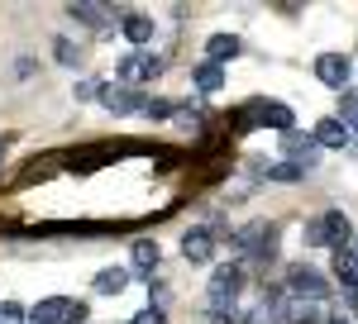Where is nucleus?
Instances as JSON below:
<instances>
[{"mask_svg":"<svg viewBox=\"0 0 358 324\" xmlns=\"http://www.w3.org/2000/svg\"><path fill=\"white\" fill-rule=\"evenodd\" d=\"M349 215L344 210H325L320 219H306V229H301V239L306 248H334V253H344L349 248Z\"/></svg>","mask_w":358,"mask_h":324,"instance_id":"f257e3e1","label":"nucleus"},{"mask_svg":"<svg viewBox=\"0 0 358 324\" xmlns=\"http://www.w3.org/2000/svg\"><path fill=\"white\" fill-rule=\"evenodd\" d=\"M292 124H296V115L287 101H248L244 119H239V129H282V134H292Z\"/></svg>","mask_w":358,"mask_h":324,"instance_id":"f03ea898","label":"nucleus"},{"mask_svg":"<svg viewBox=\"0 0 358 324\" xmlns=\"http://www.w3.org/2000/svg\"><path fill=\"white\" fill-rule=\"evenodd\" d=\"M239 291H244V267H239V263H229V267H215L206 300H210V310L220 315V310H229V305H239Z\"/></svg>","mask_w":358,"mask_h":324,"instance_id":"7ed1b4c3","label":"nucleus"},{"mask_svg":"<svg viewBox=\"0 0 358 324\" xmlns=\"http://www.w3.org/2000/svg\"><path fill=\"white\" fill-rule=\"evenodd\" d=\"M34 324H86V305L67 296H43L34 305Z\"/></svg>","mask_w":358,"mask_h":324,"instance_id":"20e7f679","label":"nucleus"},{"mask_svg":"<svg viewBox=\"0 0 358 324\" xmlns=\"http://www.w3.org/2000/svg\"><path fill=\"white\" fill-rule=\"evenodd\" d=\"M234 243H239V253H253L268 263V258H277V224H244Z\"/></svg>","mask_w":358,"mask_h":324,"instance_id":"39448f33","label":"nucleus"},{"mask_svg":"<svg viewBox=\"0 0 358 324\" xmlns=\"http://www.w3.org/2000/svg\"><path fill=\"white\" fill-rule=\"evenodd\" d=\"M315 77L325 81L330 91L344 96V86H349V77H354V62H349V53H320L315 57Z\"/></svg>","mask_w":358,"mask_h":324,"instance_id":"423d86ee","label":"nucleus"},{"mask_svg":"<svg viewBox=\"0 0 358 324\" xmlns=\"http://www.w3.org/2000/svg\"><path fill=\"white\" fill-rule=\"evenodd\" d=\"M287 286H292V300H325V277L315 267H292V277H287Z\"/></svg>","mask_w":358,"mask_h":324,"instance_id":"0eeeda50","label":"nucleus"},{"mask_svg":"<svg viewBox=\"0 0 358 324\" xmlns=\"http://www.w3.org/2000/svg\"><path fill=\"white\" fill-rule=\"evenodd\" d=\"M101 105L110 110V115H143L148 101H143L138 91H129V86H106V91H101Z\"/></svg>","mask_w":358,"mask_h":324,"instance_id":"6e6552de","label":"nucleus"},{"mask_svg":"<svg viewBox=\"0 0 358 324\" xmlns=\"http://www.w3.org/2000/svg\"><path fill=\"white\" fill-rule=\"evenodd\" d=\"M182 258H187L192 267L210 263V258H215V234H210V229H187V234H182Z\"/></svg>","mask_w":358,"mask_h":324,"instance_id":"1a4fd4ad","label":"nucleus"},{"mask_svg":"<svg viewBox=\"0 0 358 324\" xmlns=\"http://www.w3.org/2000/svg\"><path fill=\"white\" fill-rule=\"evenodd\" d=\"M158 72H163V57H153V53H129L120 62V81H129V86L158 77Z\"/></svg>","mask_w":358,"mask_h":324,"instance_id":"9d476101","label":"nucleus"},{"mask_svg":"<svg viewBox=\"0 0 358 324\" xmlns=\"http://www.w3.org/2000/svg\"><path fill=\"white\" fill-rule=\"evenodd\" d=\"M315 148H320V143H315L310 134H296V129H292V134H282V153L296 162L301 172H306V167H315V158H320Z\"/></svg>","mask_w":358,"mask_h":324,"instance_id":"9b49d317","label":"nucleus"},{"mask_svg":"<svg viewBox=\"0 0 358 324\" xmlns=\"http://www.w3.org/2000/svg\"><path fill=\"white\" fill-rule=\"evenodd\" d=\"M282 320L287 324H330L325 320V300H287Z\"/></svg>","mask_w":358,"mask_h":324,"instance_id":"f8f14e48","label":"nucleus"},{"mask_svg":"<svg viewBox=\"0 0 358 324\" xmlns=\"http://www.w3.org/2000/svg\"><path fill=\"white\" fill-rule=\"evenodd\" d=\"M244 53V38H234V34H215L210 43H206V62H215V67H224L229 57Z\"/></svg>","mask_w":358,"mask_h":324,"instance_id":"ddd939ff","label":"nucleus"},{"mask_svg":"<svg viewBox=\"0 0 358 324\" xmlns=\"http://www.w3.org/2000/svg\"><path fill=\"white\" fill-rule=\"evenodd\" d=\"M334 277L344 281V291H358V253H354V248L334 253Z\"/></svg>","mask_w":358,"mask_h":324,"instance_id":"4468645a","label":"nucleus"},{"mask_svg":"<svg viewBox=\"0 0 358 324\" xmlns=\"http://www.w3.org/2000/svg\"><path fill=\"white\" fill-rule=\"evenodd\" d=\"M315 143H320V148H344V143H349V129H344V124H339V119H320V124H315Z\"/></svg>","mask_w":358,"mask_h":324,"instance_id":"2eb2a0df","label":"nucleus"},{"mask_svg":"<svg viewBox=\"0 0 358 324\" xmlns=\"http://www.w3.org/2000/svg\"><path fill=\"white\" fill-rule=\"evenodd\" d=\"M129 258H134V267L143 272V277H153V267H158L163 253H158V243H153V239H138L134 248H129Z\"/></svg>","mask_w":358,"mask_h":324,"instance_id":"dca6fc26","label":"nucleus"},{"mask_svg":"<svg viewBox=\"0 0 358 324\" xmlns=\"http://www.w3.org/2000/svg\"><path fill=\"white\" fill-rule=\"evenodd\" d=\"M192 81H196V91H206V96H215L224 86V67H215V62H201L192 72Z\"/></svg>","mask_w":358,"mask_h":324,"instance_id":"f3484780","label":"nucleus"},{"mask_svg":"<svg viewBox=\"0 0 358 324\" xmlns=\"http://www.w3.org/2000/svg\"><path fill=\"white\" fill-rule=\"evenodd\" d=\"M67 10H72V20H82V24H96V29L110 24V10H101V5H91V0H72Z\"/></svg>","mask_w":358,"mask_h":324,"instance_id":"a211bd4d","label":"nucleus"},{"mask_svg":"<svg viewBox=\"0 0 358 324\" xmlns=\"http://www.w3.org/2000/svg\"><path fill=\"white\" fill-rule=\"evenodd\" d=\"M120 29H124L129 43H148V38H153V20H148V15H124Z\"/></svg>","mask_w":358,"mask_h":324,"instance_id":"6ab92c4d","label":"nucleus"},{"mask_svg":"<svg viewBox=\"0 0 358 324\" xmlns=\"http://www.w3.org/2000/svg\"><path fill=\"white\" fill-rule=\"evenodd\" d=\"M129 286V272L124 267H106V272H96V291H106V296H120Z\"/></svg>","mask_w":358,"mask_h":324,"instance_id":"aec40b11","label":"nucleus"},{"mask_svg":"<svg viewBox=\"0 0 358 324\" xmlns=\"http://www.w3.org/2000/svg\"><path fill=\"white\" fill-rule=\"evenodd\" d=\"M339 124H344L349 134L358 129V91H344V96H339Z\"/></svg>","mask_w":358,"mask_h":324,"instance_id":"412c9836","label":"nucleus"},{"mask_svg":"<svg viewBox=\"0 0 358 324\" xmlns=\"http://www.w3.org/2000/svg\"><path fill=\"white\" fill-rule=\"evenodd\" d=\"M57 172V158H43V162H29L24 167V182H48Z\"/></svg>","mask_w":358,"mask_h":324,"instance_id":"4be33fe9","label":"nucleus"},{"mask_svg":"<svg viewBox=\"0 0 358 324\" xmlns=\"http://www.w3.org/2000/svg\"><path fill=\"white\" fill-rule=\"evenodd\" d=\"M101 91H106V86H101L96 77H86V81H77V86H72V96H77V101H101Z\"/></svg>","mask_w":358,"mask_h":324,"instance_id":"5701e85b","label":"nucleus"},{"mask_svg":"<svg viewBox=\"0 0 358 324\" xmlns=\"http://www.w3.org/2000/svg\"><path fill=\"white\" fill-rule=\"evenodd\" d=\"M268 177L273 182H301V167L296 162H277V167H268Z\"/></svg>","mask_w":358,"mask_h":324,"instance_id":"b1692460","label":"nucleus"},{"mask_svg":"<svg viewBox=\"0 0 358 324\" xmlns=\"http://www.w3.org/2000/svg\"><path fill=\"white\" fill-rule=\"evenodd\" d=\"M177 101H148V110H143V115H148V119H172V115H177Z\"/></svg>","mask_w":358,"mask_h":324,"instance_id":"393cba45","label":"nucleus"},{"mask_svg":"<svg viewBox=\"0 0 358 324\" xmlns=\"http://www.w3.org/2000/svg\"><path fill=\"white\" fill-rule=\"evenodd\" d=\"M129 324H167V315L158 310V305H148V310H138V315H134Z\"/></svg>","mask_w":358,"mask_h":324,"instance_id":"a878e982","label":"nucleus"},{"mask_svg":"<svg viewBox=\"0 0 358 324\" xmlns=\"http://www.w3.org/2000/svg\"><path fill=\"white\" fill-rule=\"evenodd\" d=\"M0 324H24V310L10 300V305H0Z\"/></svg>","mask_w":358,"mask_h":324,"instance_id":"bb28decb","label":"nucleus"},{"mask_svg":"<svg viewBox=\"0 0 358 324\" xmlns=\"http://www.w3.org/2000/svg\"><path fill=\"white\" fill-rule=\"evenodd\" d=\"M53 53H57V62H67V67L77 62V48H72L67 38H57V43H53Z\"/></svg>","mask_w":358,"mask_h":324,"instance_id":"cd10ccee","label":"nucleus"},{"mask_svg":"<svg viewBox=\"0 0 358 324\" xmlns=\"http://www.w3.org/2000/svg\"><path fill=\"white\" fill-rule=\"evenodd\" d=\"M330 324H349V320H339V315H334V320H330Z\"/></svg>","mask_w":358,"mask_h":324,"instance_id":"c85d7f7f","label":"nucleus"},{"mask_svg":"<svg viewBox=\"0 0 358 324\" xmlns=\"http://www.w3.org/2000/svg\"><path fill=\"white\" fill-rule=\"evenodd\" d=\"M354 253H358V239H354Z\"/></svg>","mask_w":358,"mask_h":324,"instance_id":"c756f323","label":"nucleus"}]
</instances>
